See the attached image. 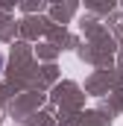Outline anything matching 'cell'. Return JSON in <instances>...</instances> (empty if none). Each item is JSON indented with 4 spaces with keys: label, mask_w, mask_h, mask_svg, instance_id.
Returning <instances> with one entry per match:
<instances>
[{
    "label": "cell",
    "mask_w": 123,
    "mask_h": 126,
    "mask_svg": "<svg viewBox=\"0 0 123 126\" xmlns=\"http://www.w3.org/2000/svg\"><path fill=\"white\" fill-rule=\"evenodd\" d=\"M0 64H3V56H0Z\"/></svg>",
    "instance_id": "obj_1"
}]
</instances>
